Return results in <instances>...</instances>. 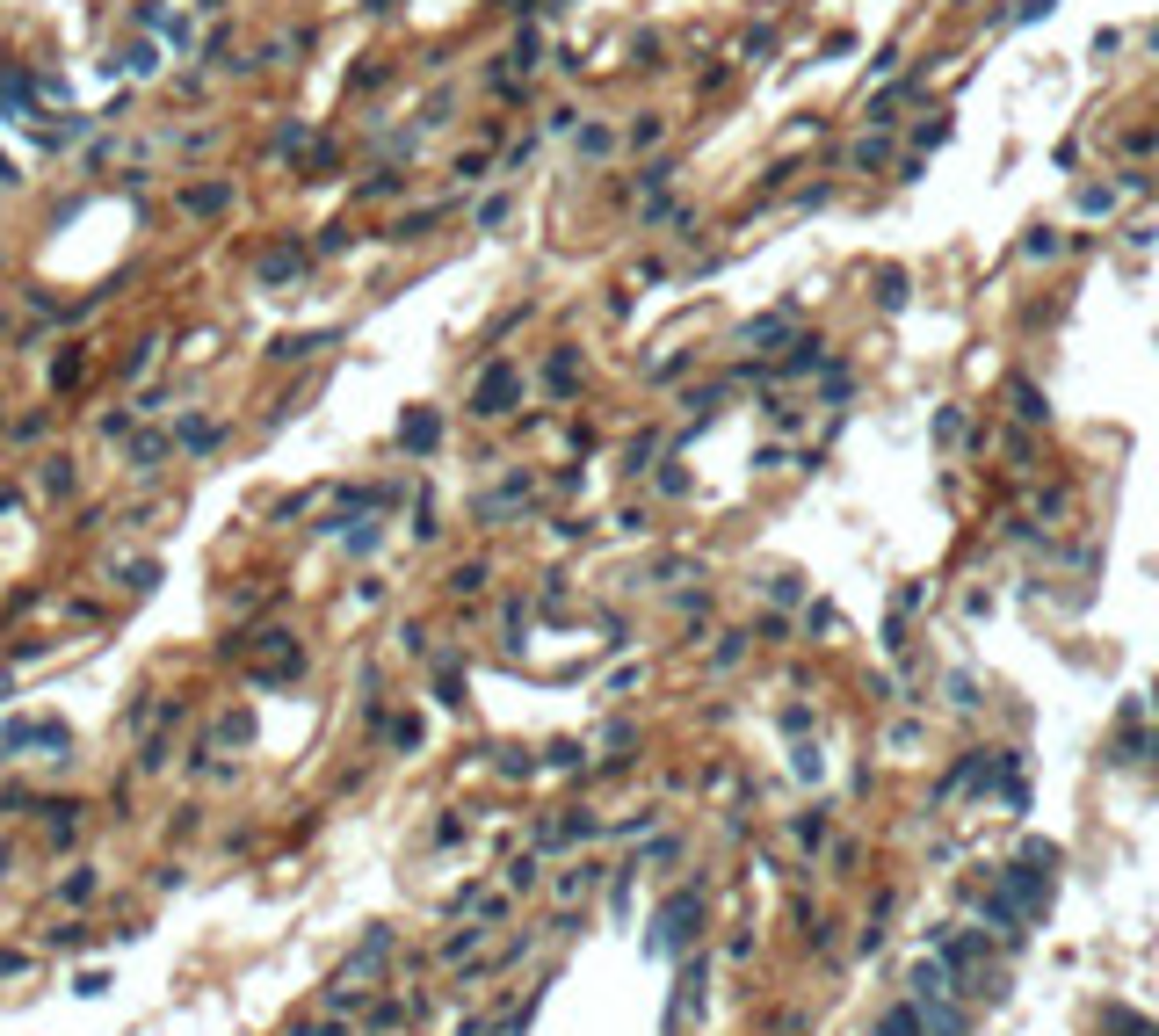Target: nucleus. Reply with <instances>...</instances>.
<instances>
[{"label":"nucleus","instance_id":"nucleus-32","mask_svg":"<svg viewBox=\"0 0 1159 1036\" xmlns=\"http://www.w3.org/2000/svg\"><path fill=\"white\" fill-rule=\"evenodd\" d=\"M450 587H456V594H479V587H486V566H456Z\"/></svg>","mask_w":1159,"mask_h":1036},{"label":"nucleus","instance_id":"nucleus-23","mask_svg":"<svg viewBox=\"0 0 1159 1036\" xmlns=\"http://www.w3.org/2000/svg\"><path fill=\"white\" fill-rule=\"evenodd\" d=\"M152 356H160V341H152V333H145V341H139V348H131V356H124V377H145V370H152Z\"/></svg>","mask_w":1159,"mask_h":1036},{"label":"nucleus","instance_id":"nucleus-40","mask_svg":"<svg viewBox=\"0 0 1159 1036\" xmlns=\"http://www.w3.org/2000/svg\"><path fill=\"white\" fill-rule=\"evenodd\" d=\"M551 8H566V0H551Z\"/></svg>","mask_w":1159,"mask_h":1036},{"label":"nucleus","instance_id":"nucleus-12","mask_svg":"<svg viewBox=\"0 0 1159 1036\" xmlns=\"http://www.w3.org/2000/svg\"><path fill=\"white\" fill-rule=\"evenodd\" d=\"M327 341H333V327H319V333H283V341L268 348V356H276V362H304V356H319Z\"/></svg>","mask_w":1159,"mask_h":1036},{"label":"nucleus","instance_id":"nucleus-26","mask_svg":"<svg viewBox=\"0 0 1159 1036\" xmlns=\"http://www.w3.org/2000/svg\"><path fill=\"white\" fill-rule=\"evenodd\" d=\"M768 594H775V602H790V609H798V602H804V581H798V573H775V581H768Z\"/></svg>","mask_w":1159,"mask_h":1036},{"label":"nucleus","instance_id":"nucleus-9","mask_svg":"<svg viewBox=\"0 0 1159 1036\" xmlns=\"http://www.w3.org/2000/svg\"><path fill=\"white\" fill-rule=\"evenodd\" d=\"M37 486L51 500H66L73 486H80V464H73V456H37Z\"/></svg>","mask_w":1159,"mask_h":1036},{"label":"nucleus","instance_id":"nucleus-19","mask_svg":"<svg viewBox=\"0 0 1159 1036\" xmlns=\"http://www.w3.org/2000/svg\"><path fill=\"white\" fill-rule=\"evenodd\" d=\"M544 377H551V392H573V385H580V356H573V348H558Z\"/></svg>","mask_w":1159,"mask_h":1036},{"label":"nucleus","instance_id":"nucleus-41","mask_svg":"<svg viewBox=\"0 0 1159 1036\" xmlns=\"http://www.w3.org/2000/svg\"><path fill=\"white\" fill-rule=\"evenodd\" d=\"M0 428H8V414H0Z\"/></svg>","mask_w":1159,"mask_h":1036},{"label":"nucleus","instance_id":"nucleus-21","mask_svg":"<svg viewBox=\"0 0 1159 1036\" xmlns=\"http://www.w3.org/2000/svg\"><path fill=\"white\" fill-rule=\"evenodd\" d=\"M942 689H950V704H956V710H979V681H971V675H950Z\"/></svg>","mask_w":1159,"mask_h":1036},{"label":"nucleus","instance_id":"nucleus-18","mask_svg":"<svg viewBox=\"0 0 1159 1036\" xmlns=\"http://www.w3.org/2000/svg\"><path fill=\"white\" fill-rule=\"evenodd\" d=\"M921 1029H927V1015H921V1008H892V1015L877 1022V1036H921Z\"/></svg>","mask_w":1159,"mask_h":1036},{"label":"nucleus","instance_id":"nucleus-13","mask_svg":"<svg viewBox=\"0 0 1159 1036\" xmlns=\"http://www.w3.org/2000/svg\"><path fill=\"white\" fill-rule=\"evenodd\" d=\"M399 189H406V167H399V160H392V167H377V174H370V181H362V189H356V196H362V204H392V196H399Z\"/></svg>","mask_w":1159,"mask_h":1036},{"label":"nucleus","instance_id":"nucleus-2","mask_svg":"<svg viewBox=\"0 0 1159 1036\" xmlns=\"http://www.w3.org/2000/svg\"><path fill=\"white\" fill-rule=\"evenodd\" d=\"M696 921H704V892H681V898H667V906H660V921H652V942H645V950H652V957H674V950H689V942H696Z\"/></svg>","mask_w":1159,"mask_h":1036},{"label":"nucleus","instance_id":"nucleus-36","mask_svg":"<svg viewBox=\"0 0 1159 1036\" xmlns=\"http://www.w3.org/2000/svg\"><path fill=\"white\" fill-rule=\"evenodd\" d=\"M290 1036H341V1029H327V1022H298Z\"/></svg>","mask_w":1159,"mask_h":1036},{"label":"nucleus","instance_id":"nucleus-3","mask_svg":"<svg viewBox=\"0 0 1159 1036\" xmlns=\"http://www.w3.org/2000/svg\"><path fill=\"white\" fill-rule=\"evenodd\" d=\"M515 399H522V377H515V362H486L479 385H471V414H479V421H500Z\"/></svg>","mask_w":1159,"mask_h":1036},{"label":"nucleus","instance_id":"nucleus-28","mask_svg":"<svg viewBox=\"0 0 1159 1036\" xmlns=\"http://www.w3.org/2000/svg\"><path fill=\"white\" fill-rule=\"evenodd\" d=\"M493 225H508V196H486L479 204V233H493Z\"/></svg>","mask_w":1159,"mask_h":1036},{"label":"nucleus","instance_id":"nucleus-31","mask_svg":"<svg viewBox=\"0 0 1159 1036\" xmlns=\"http://www.w3.org/2000/svg\"><path fill=\"white\" fill-rule=\"evenodd\" d=\"M479 935H486V927H456V935L442 942V957H450V964H456V957H471V942H479Z\"/></svg>","mask_w":1159,"mask_h":1036},{"label":"nucleus","instance_id":"nucleus-10","mask_svg":"<svg viewBox=\"0 0 1159 1036\" xmlns=\"http://www.w3.org/2000/svg\"><path fill=\"white\" fill-rule=\"evenodd\" d=\"M225 443V421H181L174 428V450H189V456H210Z\"/></svg>","mask_w":1159,"mask_h":1036},{"label":"nucleus","instance_id":"nucleus-34","mask_svg":"<svg viewBox=\"0 0 1159 1036\" xmlns=\"http://www.w3.org/2000/svg\"><path fill=\"white\" fill-rule=\"evenodd\" d=\"M877 298H884V304H906V276H898V268H884V283H877Z\"/></svg>","mask_w":1159,"mask_h":1036},{"label":"nucleus","instance_id":"nucleus-37","mask_svg":"<svg viewBox=\"0 0 1159 1036\" xmlns=\"http://www.w3.org/2000/svg\"><path fill=\"white\" fill-rule=\"evenodd\" d=\"M456 1036H486V1022H464V1029H456Z\"/></svg>","mask_w":1159,"mask_h":1036},{"label":"nucleus","instance_id":"nucleus-17","mask_svg":"<svg viewBox=\"0 0 1159 1036\" xmlns=\"http://www.w3.org/2000/svg\"><path fill=\"white\" fill-rule=\"evenodd\" d=\"M116 587H131V594H152V587H160V566H152V558H139V566H116Z\"/></svg>","mask_w":1159,"mask_h":1036},{"label":"nucleus","instance_id":"nucleus-5","mask_svg":"<svg viewBox=\"0 0 1159 1036\" xmlns=\"http://www.w3.org/2000/svg\"><path fill=\"white\" fill-rule=\"evenodd\" d=\"M233 181H225V174H210V181H181V196H174V204H181V218H218V210H233Z\"/></svg>","mask_w":1159,"mask_h":1036},{"label":"nucleus","instance_id":"nucleus-35","mask_svg":"<svg viewBox=\"0 0 1159 1036\" xmlns=\"http://www.w3.org/2000/svg\"><path fill=\"white\" fill-rule=\"evenodd\" d=\"M58 892H66V898H87V892H95V870H73V877H66Z\"/></svg>","mask_w":1159,"mask_h":1036},{"label":"nucleus","instance_id":"nucleus-4","mask_svg":"<svg viewBox=\"0 0 1159 1036\" xmlns=\"http://www.w3.org/2000/svg\"><path fill=\"white\" fill-rule=\"evenodd\" d=\"M37 746H44V754H66L73 733H66L58 718H8V733H0V754H37Z\"/></svg>","mask_w":1159,"mask_h":1036},{"label":"nucleus","instance_id":"nucleus-25","mask_svg":"<svg viewBox=\"0 0 1159 1036\" xmlns=\"http://www.w3.org/2000/svg\"><path fill=\"white\" fill-rule=\"evenodd\" d=\"M1015 414L1021 421H1044V392H1036V385H1015Z\"/></svg>","mask_w":1159,"mask_h":1036},{"label":"nucleus","instance_id":"nucleus-30","mask_svg":"<svg viewBox=\"0 0 1159 1036\" xmlns=\"http://www.w3.org/2000/svg\"><path fill=\"white\" fill-rule=\"evenodd\" d=\"M508 885H515V892L537 885V856H515V863H508Z\"/></svg>","mask_w":1159,"mask_h":1036},{"label":"nucleus","instance_id":"nucleus-33","mask_svg":"<svg viewBox=\"0 0 1159 1036\" xmlns=\"http://www.w3.org/2000/svg\"><path fill=\"white\" fill-rule=\"evenodd\" d=\"M139 769H167V733H152V739L139 746Z\"/></svg>","mask_w":1159,"mask_h":1036},{"label":"nucleus","instance_id":"nucleus-14","mask_svg":"<svg viewBox=\"0 0 1159 1036\" xmlns=\"http://www.w3.org/2000/svg\"><path fill=\"white\" fill-rule=\"evenodd\" d=\"M327 167H341V145H333V139H312V152L298 160V174L304 181H327Z\"/></svg>","mask_w":1159,"mask_h":1036},{"label":"nucleus","instance_id":"nucleus-29","mask_svg":"<svg viewBox=\"0 0 1159 1036\" xmlns=\"http://www.w3.org/2000/svg\"><path fill=\"white\" fill-rule=\"evenodd\" d=\"M348 247V225H319V239H312V254H341Z\"/></svg>","mask_w":1159,"mask_h":1036},{"label":"nucleus","instance_id":"nucleus-8","mask_svg":"<svg viewBox=\"0 0 1159 1036\" xmlns=\"http://www.w3.org/2000/svg\"><path fill=\"white\" fill-rule=\"evenodd\" d=\"M167 450H174V435H160V428H139V435H131V450H124V464L139 471V479H152V471L167 464Z\"/></svg>","mask_w":1159,"mask_h":1036},{"label":"nucleus","instance_id":"nucleus-6","mask_svg":"<svg viewBox=\"0 0 1159 1036\" xmlns=\"http://www.w3.org/2000/svg\"><path fill=\"white\" fill-rule=\"evenodd\" d=\"M102 66H110V73H131V80H152V73H160V44H152V37H124Z\"/></svg>","mask_w":1159,"mask_h":1036},{"label":"nucleus","instance_id":"nucleus-11","mask_svg":"<svg viewBox=\"0 0 1159 1036\" xmlns=\"http://www.w3.org/2000/svg\"><path fill=\"white\" fill-rule=\"evenodd\" d=\"M942 993H950V964H935V957H921V964H913V1000H927V1008H935Z\"/></svg>","mask_w":1159,"mask_h":1036},{"label":"nucleus","instance_id":"nucleus-24","mask_svg":"<svg viewBox=\"0 0 1159 1036\" xmlns=\"http://www.w3.org/2000/svg\"><path fill=\"white\" fill-rule=\"evenodd\" d=\"M956 435H964V414H956V406H942V414H935V443H942V450H950V443H956Z\"/></svg>","mask_w":1159,"mask_h":1036},{"label":"nucleus","instance_id":"nucleus-22","mask_svg":"<svg viewBox=\"0 0 1159 1036\" xmlns=\"http://www.w3.org/2000/svg\"><path fill=\"white\" fill-rule=\"evenodd\" d=\"M660 139H667V116H652V110H645V116L631 124V145H660Z\"/></svg>","mask_w":1159,"mask_h":1036},{"label":"nucleus","instance_id":"nucleus-42","mask_svg":"<svg viewBox=\"0 0 1159 1036\" xmlns=\"http://www.w3.org/2000/svg\"><path fill=\"white\" fill-rule=\"evenodd\" d=\"M1152 51H1159V37H1152Z\"/></svg>","mask_w":1159,"mask_h":1036},{"label":"nucleus","instance_id":"nucleus-39","mask_svg":"<svg viewBox=\"0 0 1159 1036\" xmlns=\"http://www.w3.org/2000/svg\"><path fill=\"white\" fill-rule=\"evenodd\" d=\"M196 8H225V0H196Z\"/></svg>","mask_w":1159,"mask_h":1036},{"label":"nucleus","instance_id":"nucleus-16","mask_svg":"<svg viewBox=\"0 0 1159 1036\" xmlns=\"http://www.w3.org/2000/svg\"><path fill=\"white\" fill-rule=\"evenodd\" d=\"M616 152V131L609 124H580V160H609Z\"/></svg>","mask_w":1159,"mask_h":1036},{"label":"nucleus","instance_id":"nucleus-1","mask_svg":"<svg viewBox=\"0 0 1159 1036\" xmlns=\"http://www.w3.org/2000/svg\"><path fill=\"white\" fill-rule=\"evenodd\" d=\"M304 276H312V247H304L298 233H283L276 247L254 254V283H262V291H290V283H304Z\"/></svg>","mask_w":1159,"mask_h":1036},{"label":"nucleus","instance_id":"nucleus-38","mask_svg":"<svg viewBox=\"0 0 1159 1036\" xmlns=\"http://www.w3.org/2000/svg\"><path fill=\"white\" fill-rule=\"evenodd\" d=\"M8 689H15V675H0V704H8Z\"/></svg>","mask_w":1159,"mask_h":1036},{"label":"nucleus","instance_id":"nucleus-7","mask_svg":"<svg viewBox=\"0 0 1159 1036\" xmlns=\"http://www.w3.org/2000/svg\"><path fill=\"white\" fill-rule=\"evenodd\" d=\"M442 443V414L435 406H406V421H399V450L406 456H428Z\"/></svg>","mask_w":1159,"mask_h":1036},{"label":"nucleus","instance_id":"nucleus-20","mask_svg":"<svg viewBox=\"0 0 1159 1036\" xmlns=\"http://www.w3.org/2000/svg\"><path fill=\"white\" fill-rule=\"evenodd\" d=\"M442 218V210H406L399 225H392V239H428V225Z\"/></svg>","mask_w":1159,"mask_h":1036},{"label":"nucleus","instance_id":"nucleus-27","mask_svg":"<svg viewBox=\"0 0 1159 1036\" xmlns=\"http://www.w3.org/2000/svg\"><path fill=\"white\" fill-rule=\"evenodd\" d=\"M218 739H225V746H233V739H254V718H247V710H233V718H218Z\"/></svg>","mask_w":1159,"mask_h":1036},{"label":"nucleus","instance_id":"nucleus-15","mask_svg":"<svg viewBox=\"0 0 1159 1036\" xmlns=\"http://www.w3.org/2000/svg\"><path fill=\"white\" fill-rule=\"evenodd\" d=\"M775 333H790V312H768V319H746V327H739V348H761V341H775Z\"/></svg>","mask_w":1159,"mask_h":1036}]
</instances>
